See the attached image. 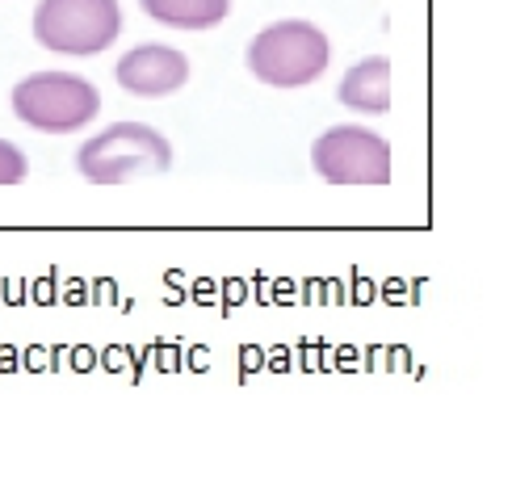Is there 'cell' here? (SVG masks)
I'll list each match as a JSON object with an SVG mask.
<instances>
[{
  "mask_svg": "<svg viewBox=\"0 0 512 495\" xmlns=\"http://www.w3.org/2000/svg\"><path fill=\"white\" fill-rule=\"evenodd\" d=\"M173 168V143L156 126L114 122L89 143H80L76 172L89 185H131L147 177H164Z\"/></svg>",
  "mask_w": 512,
  "mask_h": 495,
  "instance_id": "obj_1",
  "label": "cell"
},
{
  "mask_svg": "<svg viewBox=\"0 0 512 495\" xmlns=\"http://www.w3.org/2000/svg\"><path fill=\"white\" fill-rule=\"evenodd\" d=\"M332 68V42L311 21H273L248 42V72L269 89H307Z\"/></svg>",
  "mask_w": 512,
  "mask_h": 495,
  "instance_id": "obj_2",
  "label": "cell"
},
{
  "mask_svg": "<svg viewBox=\"0 0 512 495\" xmlns=\"http://www.w3.org/2000/svg\"><path fill=\"white\" fill-rule=\"evenodd\" d=\"M9 101L13 118L38 135H76L101 110L97 84L76 72H34L13 84Z\"/></svg>",
  "mask_w": 512,
  "mask_h": 495,
  "instance_id": "obj_3",
  "label": "cell"
},
{
  "mask_svg": "<svg viewBox=\"0 0 512 495\" xmlns=\"http://www.w3.org/2000/svg\"><path fill=\"white\" fill-rule=\"evenodd\" d=\"M30 34L51 55L89 59L122 38V9L118 0H38Z\"/></svg>",
  "mask_w": 512,
  "mask_h": 495,
  "instance_id": "obj_4",
  "label": "cell"
},
{
  "mask_svg": "<svg viewBox=\"0 0 512 495\" xmlns=\"http://www.w3.org/2000/svg\"><path fill=\"white\" fill-rule=\"evenodd\" d=\"M311 168L328 185H391V143L357 122L328 126L311 143Z\"/></svg>",
  "mask_w": 512,
  "mask_h": 495,
  "instance_id": "obj_5",
  "label": "cell"
},
{
  "mask_svg": "<svg viewBox=\"0 0 512 495\" xmlns=\"http://www.w3.org/2000/svg\"><path fill=\"white\" fill-rule=\"evenodd\" d=\"M114 76L131 97H173L189 84V55L164 42H143L118 59Z\"/></svg>",
  "mask_w": 512,
  "mask_h": 495,
  "instance_id": "obj_6",
  "label": "cell"
},
{
  "mask_svg": "<svg viewBox=\"0 0 512 495\" xmlns=\"http://www.w3.org/2000/svg\"><path fill=\"white\" fill-rule=\"evenodd\" d=\"M336 101L345 105V110H353V114H366V118L391 114V59L387 55L357 59L353 68L340 76Z\"/></svg>",
  "mask_w": 512,
  "mask_h": 495,
  "instance_id": "obj_7",
  "label": "cell"
},
{
  "mask_svg": "<svg viewBox=\"0 0 512 495\" xmlns=\"http://www.w3.org/2000/svg\"><path fill=\"white\" fill-rule=\"evenodd\" d=\"M139 9L168 30H215L227 21L231 0H139Z\"/></svg>",
  "mask_w": 512,
  "mask_h": 495,
  "instance_id": "obj_8",
  "label": "cell"
},
{
  "mask_svg": "<svg viewBox=\"0 0 512 495\" xmlns=\"http://www.w3.org/2000/svg\"><path fill=\"white\" fill-rule=\"evenodd\" d=\"M26 177H30V160H26V152H21L17 143L0 139V185H21Z\"/></svg>",
  "mask_w": 512,
  "mask_h": 495,
  "instance_id": "obj_9",
  "label": "cell"
}]
</instances>
